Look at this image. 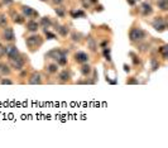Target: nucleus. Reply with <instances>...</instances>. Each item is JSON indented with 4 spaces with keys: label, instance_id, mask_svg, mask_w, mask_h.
<instances>
[{
    "label": "nucleus",
    "instance_id": "obj_39",
    "mask_svg": "<svg viewBox=\"0 0 168 148\" xmlns=\"http://www.w3.org/2000/svg\"><path fill=\"white\" fill-rule=\"evenodd\" d=\"M124 71H125V72H129V71H130V67H129L128 65H124Z\"/></svg>",
    "mask_w": 168,
    "mask_h": 148
},
{
    "label": "nucleus",
    "instance_id": "obj_11",
    "mask_svg": "<svg viewBox=\"0 0 168 148\" xmlns=\"http://www.w3.org/2000/svg\"><path fill=\"white\" fill-rule=\"evenodd\" d=\"M75 61L77 62V63H86V62H89V56H87V53H85V52H76L75 53Z\"/></svg>",
    "mask_w": 168,
    "mask_h": 148
},
{
    "label": "nucleus",
    "instance_id": "obj_30",
    "mask_svg": "<svg viewBox=\"0 0 168 148\" xmlns=\"http://www.w3.org/2000/svg\"><path fill=\"white\" fill-rule=\"evenodd\" d=\"M44 34L47 36V39H54V38H56V34H54V33H51L48 29L44 31Z\"/></svg>",
    "mask_w": 168,
    "mask_h": 148
},
{
    "label": "nucleus",
    "instance_id": "obj_41",
    "mask_svg": "<svg viewBox=\"0 0 168 148\" xmlns=\"http://www.w3.org/2000/svg\"><path fill=\"white\" fill-rule=\"evenodd\" d=\"M106 44H108V42H106V41H104L102 43H101V47H105V46H106Z\"/></svg>",
    "mask_w": 168,
    "mask_h": 148
},
{
    "label": "nucleus",
    "instance_id": "obj_18",
    "mask_svg": "<svg viewBox=\"0 0 168 148\" xmlns=\"http://www.w3.org/2000/svg\"><path fill=\"white\" fill-rule=\"evenodd\" d=\"M11 70L8 65H5V63H0V75H4V76H8L10 75Z\"/></svg>",
    "mask_w": 168,
    "mask_h": 148
},
{
    "label": "nucleus",
    "instance_id": "obj_44",
    "mask_svg": "<svg viewBox=\"0 0 168 148\" xmlns=\"http://www.w3.org/2000/svg\"><path fill=\"white\" fill-rule=\"evenodd\" d=\"M0 63H2V62H0Z\"/></svg>",
    "mask_w": 168,
    "mask_h": 148
},
{
    "label": "nucleus",
    "instance_id": "obj_1",
    "mask_svg": "<svg viewBox=\"0 0 168 148\" xmlns=\"http://www.w3.org/2000/svg\"><path fill=\"white\" fill-rule=\"evenodd\" d=\"M25 44L29 47L32 51H34V49H38L43 44V38H42V36H39V34H32V36L27 37Z\"/></svg>",
    "mask_w": 168,
    "mask_h": 148
},
{
    "label": "nucleus",
    "instance_id": "obj_34",
    "mask_svg": "<svg viewBox=\"0 0 168 148\" xmlns=\"http://www.w3.org/2000/svg\"><path fill=\"white\" fill-rule=\"evenodd\" d=\"M3 56H5V47L0 44V57H3Z\"/></svg>",
    "mask_w": 168,
    "mask_h": 148
},
{
    "label": "nucleus",
    "instance_id": "obj_12",
    "mask_svg": "<svg viewBox=\"0 0 168 148\" xmlns=\"http://www.w3.org/2000/svg\"><path fill=\"white\" fill-rule=\"evenodd\" d=\"M56 31L58 32V34L61 37H67L69 34V28L68 25H60V24H56Z\"/></svg>",
    "mask_w": 168,
    "mask_h": 148
},
{
    "label": "nucleus",
    "instance_id": "obj_14",
    "mask_svg": "<svg viewBox=\"0 0 168 148\" xmlns=\"http://www.w3.org/2000/svg\"><path fill=\"white\" fill-rule=\"evenodd\" d=\"M39 25L43 28V31L48 29V28H51V25H52L51 18H50V17H42V18H40V22H39Z\"/></svg>",
    "mask_w": 168,
    "mask_h": 148
},
{
    "label": "nucleus",
    "instance_id": "obj_35",
    "mask_svg": "<svg viewBox=\"0 0 168 148\" xmlns=\"http://www.w3.org/2000/svg\"><path fill=\"white\" fill-rule=\"evenodd\" d=\"M127 84H130V85H133V84H138V80H135L134 77H130V80H128Z\"/></svg>",
    "mask_w": 168,
    "mask_h": 148
},
{
    "label": "nucleus",
    "instance_id": "obj_16",
    "mask_svg": "<svg viewBox=\"0 0 168 148\" xmlns=\"http://www.w3.org/2000/svg\"><path fill=\"white\" fill-rule=\"evenodd\" d=\"M58 79H60L61 82H67L69 79H71V72L67 71V70H63V71H61V72H60Z\"/></svg>",
    "mask_w": 168,
    "mask_h": 148
},
{
    "label": "nucleus",
    "instance_id": "obj_5",
    "mask_svg": "<svg viewBox=\"0 0 168 148\" xmlns=\"http://www.w3.org/2000/svg\"><path fill=\"white\" fill-rule=\"evenodd\" d=\"M152 25L157 32H164L167 29V23H166L163 17H156L154 19H153Z\"/></svg>",
    "mask_w": 168,
    "mask_h": 148
},
{
    "label": "nucleus",
    "instance_id": "obj_29",
    "mask_svg": "<svg viewBox=\"0 0 168 148\" xmlns=\"http://www.w3.org/2000/svg\"><path fill=\"white\" fill-rule=\"evenodd\" d=\"M57 65H58V66H66V65H67V56H66V57L60 58V60L57 61Z\"/></svg>",
    "mask_w": 168,
    "mask_h": 148
},
{
    "label": "nucleus",
    "instance_id": "obj_25",
    "mask_svg": "<svg viewBox=\"0 0 168 148\" xmlns=\"http://www.w3.org/2000/svg\"><path fill=\"white\" fill-rule=\"evenodd\" d=\"M6 24H8L6 15H4V14H0V27H6Z\"/></svg>",
    "mask_w": 168,
    "mask_h": 148
},
{
    "label": "nucleus",
    "instance_id": "obj_23",
    "mask_svg": "<svg viewBox=\"0 0 168 148\" xmlns=\"http://www.w3.org/2000/svg\"><path fill=\"white\" fill-rule=\"evenodd\" d=\"M13 22L17 23V24H23L24 23V17L23 15H18V14H15V15L13 17Z\"/></svg>",
    "mask_w": 168,
    "mask_h": 148
},
{
    "label": "nucleus",
    "instance_id": "obj_28",
    "mask_svg": "<svg viewBox=\"0 0 168 148\" xmlns=\"http://www.w3.org/2000/svg\"><path fill=\"white\" fill-rule=\"evenodd\" d=\"M104 56L106 61H111V56H110V48H104Z\"/></svg>",
    "mask_w": 168,
    "mask_h": 148
},
{
    "label": "nucleus",
    "instance_id": "obj_20",
    "mask_svg": "<svg viewBox=\"0 0 168 148\" xmlns=\"http://www.w3.org/2000/svg\"><path fill=\"white\" fill-rule=\"evenodd\" d=\"M46 70H47V72L51 74V75L57 74V71H58V65H57V63H50V65L47 66Z\"/></svg>",
    "mask_w": 168,
    "mask_h": 148
},
{
    "label": "nucleus",
    "instance_id": "obj_4",
    "mask_svg": "<svg viewBox=\"0 0 168 148\" xmlns=\"http://www.w3.org/2000/svg\"><path fill=\"white\" fill-rule=\"evenodd\" d=\"M67 54H68V51H67V49L54 48V49H52V51H50V52H48V53L46 54V57H50L51 60L58 61V60L62 58V57H66Z\"/></svg>",
    "mask_w": 168,
    "mask_h": 148
},
{
    "label": "nucleus",
    "instance_id": "obj_31",
    "mask_svg": "<svg viewBox=\"0 0 168 148\" xmlns=\"http://www.w3.org/2000/svg\"><path fill=\"white\" fill-rule=\"evenodd\" d=\"M0 84H2V85H13V81L10 79H2L0 80Z\"/></svg>",
    "mask_w": 168,
    "mask_h": 148
},
{
    "label": "nucleus",
    "instance_id": "obj_38",
    "mask_svg": "<svg viewBox=\"0 0 168 148\" xmlns=\"http://www.w3.org/2000/svg\"><path fill=\"white\" fill-rule=\"evenodd\" d=\"M3 3L6 4V5H9V4H13V0H3Z\"/></svg>",
    "mask_w": 168,
    "mask_h": 148
},
{
    "label": "nucleus",
    "instance_id": "obj_21",
    "mask_svg": "<svg viewBox=\"0 0 168 148\" xmlns=\"http://www.w3.org/2000/svg\"><path fill=\"white\" fill-rule=\"evenodd\" d=\"M158 51L162 53V57H163V60H167V57H168V46L167 44H163L162 47H160Z\"/></svg>",
    "mask_w": 168,
    "mask_h": 148
},
{
    "label": "nucleus",
    "instance_id": "obj_27",
    "mask_svg": "<svg viewBox=\"0 0 168 148\" xmlns=\"http://www.w3.org/2000/svg\"><path fill=\"white\" fill-rule=\"evenodd\" d=\"M71 38H72V41H73V42H80V41H81V38H82V36H81L80 33H76V32H75V33H72V34H71Z\"/></svg>",
    "mask_w": 168,
    "mask_h": 148
},
{
    "label": "nucleus",
    "instance_id": "obj_43",
    "mask_svg": "<svg viewBox=\"0 0 168 148\" xmlns=\"http://www.w3.org/2000/svg\"><path fill=\"white\" fill-rule=\"evenodd\" d=\"M40 2H47V0H40Z\"/></svg>",
    "mask_w": 168,
    "mask_h": 148
},
{
    "label": "nucleus",
    "instance_id": "obj_37",
    "mask_svg": "<svg viewBox=\"0 0 168 148\" xmlns=\"http://www.w3.org/2000/svg\"><path fill=\"white\" fill-rule=\"evenodd\" d=\"M127 2H128V4H129V5H134V4L138 2V0H127Z\"/></svg>",
    "mask_w": 168,
    "mask_h": 148
},
{
    "label": "nucleus",
    "instance_id": "obj_15",
    "mask_svg": "<svg viewBox=\"0 0 168 148\" xmlns=\"http://www.w3.org/2000/svg\"><path fill=\"white\" fill-rule=\"evenodd\" d=\"M87 48L91 52H96L97 51V42L95 41V38H92L91 36H89L87 38Z\"/></svg>",
    "mask_w": 168,
    "mask_h": 148
},
{
    "label": "nucleus",
    "instance_id": "obj_3",
    "mask_svg": "<svg viewBox=\"0 0 168 148\" xmlns=\"http://www.w3.org/2000/svg\"><path fill=\"white\" fill-rule=\"evenodd\" d=\"M9 62H10V67L14 68L15 71H22L24 65H25V60H24L23 54H19V56H17V57L9 60Z\"/></svg>",
    "mask_w": 168,
    "mask_h": 148
},
{
    "label": "nucleus",
    "instance_id": "obj_2",
    "mask_svg": "<svg viewBox=\"0 0 168 148\" xmlns=\"http://www.w3.org/2000/svg\"><path fill=\"white\" fill-rule=\"evenodd\" d=\"M147 36V33L142 29V28H131V29L129 31V39L131 42H142Z\"/></svg>",
    "mask_w": 168,
    "mask_h": 148
},
{
    "label": "nucleus",
    "instance_id": "obj_24",
    "mask_svg": "<svg viewBox=\"0 0 168 148\" xmlns=\"http://www.w3.org/2000/svg\"><path fill=\"white\" fill-rule=\"evenodd\" d=\"M150 65H152V71H157V70L159 68V62L154 57L150 58Z\"/></svg>",
    "mask_w": 168,
    "mask_h": 148
},
{
    "label": "nucleus",
    "instance_id": "obj_9",
    "mask_svg": "<svg viewBox=\"0 0 168 148\" xmlns=\"http://www.w3.org/2000/svg\"><path fill=\"white\" fill-rule=\"evenodd\" d=\"M28 84H31V85H40L42 84V75L39 72H33L29 76Z\"/></svg>",
    "mask_w": 168,
    "mask_h": 148
},
{
    "label": "nucleus",
    "instance_id": "obj_22",
    "mask_svg": "<svg viewBox=\"0 0 168 148\" xmlns=\"http://www.w3.org/2000/svg\"><path fill=\"white\" fill-rule=\"evenodd\" d=\"M54 12H56V14H57L60 18H65L66 17V10H65L63 6H58V8H56Z\"/></svg>",
    "mask_w": 168,
    "mask_h": 148
},
{
    "label": "nucleus",
    "instance_id": "obj_32",
    "mask_svg": "<svg viewBox=\"0 0 168 148\" xmlns=\"http://www.w3.org/2000/svg\"><path fill=\"white\" fill-rule=\"evenodd\" d=\"M148 48H149V44H148V43H142V44H139V49H141V51H143V52L148 51Z\"/></svg>",
    "mask_w": 168,
    "mask_h": 148
},
{
    "label": "nucleus",
    "instance_id": "obj_17",
    "mask_svg": "<svg viewBox=\"0 0 168 148\" xmlns=\"http://www.w3.org/2000/svg\"><path fill=\"white\" fill-rule=\"evenodd\" d=\"M91 71H92V67H91L89 63H82L81 65V68H80V72L83 75V76H89L91 74Z\"/></svg>",
    "mask_w": 168,
    "mask_h": 148
},
{
    "label": "nucleus",
    "instance_id": "obj_13",
    "mask_svg": "<svg viewBox=\"0 0 168 148\" xmlns=\"http://www.w3.org/2000/svg\"><path fill=\"white\" fill-rule=\"evenodd\" d=\"M142 14L144 17H148V15H150V14L153 13V8H152V5L149 4V3H147V2H144V3H142Z\"/></svg>",
    "mask_w": 168,
    "mask_h": 148
},
{
    "label": "nucleus",
    "instance_id": "obj_6",
    "mask_svg": "<svg viewBox=\"0 0 168 148\" xmlns=\"http://www.w3.org/2000/svg\"><path fill=\"white\" fill-rule=\"evenodd\" d=\"M20 52L17 46L14 44H9V46H5V56L8 57V60H11L14 57H17V56H19Z\"/></svg>",
    "mask_w": 168,
    "mask_h": 148
},
{
    "label": "nucleus",
    "instance_id": "obj_7",
    "mask_svg": "<svg viewBox=\"0 0 168 148\" xmlns=\"http://www.w3.org/2000/svg\"><path fill=\"white\" fill-rule=\"evenodd\" d=\"M3 39L9 42V43H11V42L15 41V33H14V29L10 27H5L4 31H3Z\"/></svg>",
    "mask_w": 168,
    "mask_h": 148
},
{
    "label": "nucleus",
    "instance_id": "obj_26",
    "mask_svg": "<svg viewBox=\"0 0 168 148\" xmlns=\"http://www.w3.org/2000/svg\"><path fill=\"white\" fill-rule=\"evenodd\" d=\"M71 15H72V18H79V17H85V13H83L82 10H77V12H71Z\"/></svg>",
    "mask_w": 168,
    "mask_h": 148
},
{
    "label": "nucleus",
    "instance_id": "obj_8",
    "mask_svg": "<svg viewBox=\"0 0 168 148\" xmlns=\"http://www.w3.org/2000/svg\"><path fill=\"white\" fill-rule=\"evenodd\" d=\"M22 13H23L24 18H33V17H38L39 15L38 12H36L33 8H31V6H28V5H23L22 6Z\"/></svg>",
    "mask_w": 168,
    "mask_h": 148
},
{
    "label": "nucleus",
    "instance_id": "obj_10",
    "mask_svg": "<svg viewBox=\"0 0 168 148\" xmlns=\"http://www.w3.org/2000/svg\"><path fill=\"white\" fill-rule=\"evenodd\" d=\"M39 29V23L37 20L34 19H31L27 22V31L31 32V33H37V31Z\"/></svg>",
    "mask_w": 168,
    "mask_h": 148
},
{
    "label": "nucleus",
    "instance_id": "obj_40",
    "mask_svg": "<svg viewBox=\"0 0 168 148\" xmlns=\"http://www.w3.org/2000/svg\"><path fill=\"white\" fill-rule=\"evenodd\" d=\"M102 9H104V8H102V6H101V5H99V6H97V8H96V12H97V10H99V12H101Z\"/></svg>",
    "mask_w": 168,
    "mask_h": 148
},
{
    "label": "nucleus",
    "instance_id": "obj_19",
    "mask_svg": "<svg viewBox=\"0 0 168 148\" xmlns=\"http://www.w3.org/2000/svg\"><path fill=\"white\" fill-rule=\"evenodd\" d=\"M157 6L162 12H167L168 10V0H157Z\"/></svg>",
    "mask_w": 168,
    "mask_h": 148
},
{
    "label": "nucleus",
    "instance_id": "obj_36",
    "mask_svg": "<svg viewBox=\"0 0 168 148\" xmlns=\"http://www.w3.org/2000/svg\"><path fill=\"white\" fill-rule=\"evenodd\" d=\"M63 2H65V0H52V3H53L54 5H61Z\"/></svg>",
    "mask_w": 168,
    "mask_h": 148
},
{
    "label": "nucleus",
    "instance_id": "obj_33",
    "mask_svg": "<svg viewBox=\"0 0 168 148\" xmlns=\"http://www.w3.org/2000/svg\"><path fill=\"white\" fill-rule=\"evenodd\" d=\"M130 56L133 57V62H134V65H139V63H141V61H139V57H137L134 53H130Z\"/></svg>",
    "mask_w": 168,
    "mask_h": 148
},
{
    "label": "nucleus",
    "instance_id": "obj_42",
    "mask_svg": "<svg viewBox=\"0 0 168 148\" xmlns=\"http://www.w3.org/2000/svg\"><path fill=\"white\" fill-rule=\"evenodd\" d=\"M91 3H97V0H90Z\"/></svg>",
    "mask_w": 168,
    "mask_h": 148
}]
</instances>
